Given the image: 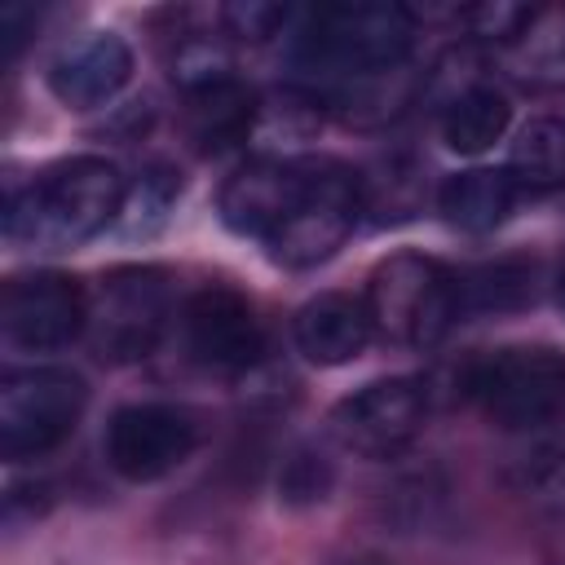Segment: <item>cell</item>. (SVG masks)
<instances>
[{"label": "cell", "mask_w": 565, "mask_h": 565, "mask_svg": "<svg viewBox=\"0 0 565 565\" xmlns=\"http://www.w3.org/2000/svg\"><path fill=\"white\" fill-rule=\"evenodd\" d=\"M556 300H561V309H565V269H561V278H556Z\"/></svg>", "instance_id": "obj_26"}, {"label": "cell", "mask_w": 565, "mask_h": 565, "mask_svg": "<svg viewBox=\"0 0 565 565\" xmlns=\"http://www.w3.org/2000/svg\"><path fill=\"white\" fill-rule=\"evenodd\" d=\"M88 406V384L66 366H18L0 380V455L9 463L57 450Z\"/></svg>", "instance_id": "obj_6"}, {"label": "cell", "mask_w": 565, "mask_h": 565, "mask_svg": "<svg viewBox=\"0 0 565 565\" xmlns=\"http://www.w3.org/2000/svg\"><path fill=\"white\" fill-rule=\"evenodd\" d=\"M291 340L313 366H344L375 340V322L366 296L353 291H318L291 318Z\"/></svg>", "instance_id": "obj_14"}, {"label": "cell", "mask_w": 565, "mask_h": 565, "mask_svg": "<svg viewBox=\"0 0 565 565\" xmlns=\"http://www.w3.org/2000/svg\"><path fill=\"white\" fill-rule=\"evenodd\" d=\"M362 177L349 163L335 159H309L305 172V190L291 203V212L282 216V225L265 238L269 256L287 269H309L322 265L327 256H335L344 247V238L353 234L358 216H362Z\"/></svg>", "instance_id": "obj_7"}, {"label": "cell", "mask_w": 565, "mask_h": 565, "mask_svg": "<svg viewBox=\"0 0 565 565\" xmlns=\"http://www.w3.org/2000/svg\"><path fill=\"white\" fill-rule=\"evenodd\" d=\"M199 419L185 406L172 402H132L119 406L106 424L102 437V455L110 463V472H119L124 481H159L168 472H177L194 450H199Z\"/></svg>", "instance_id": "obj_10"}, {"label": "cell", "mask_w": 565, "mask_h": 565, "mask_svg": "<svg viewBox=\"0 0 565 565\" xmlns=\"http://www.w3.org/2000/svg\"><path fill=\"white\" fill-rule=\"evenodd\" d=\"M256 119H260V97L238 75H216V79L185 88L181 128L199 154H221L247 141L256 132Z\"/></svg>", "instance_id": "obj_15"}, {"label": "cell", "mask_w": 565, "mask_h": 565, "mask_svg": "<svg viewBox=\"0 0 565 565\" xmlns=\"http://www.w3.org/2000/svg\"><path fill=\"white\" fill-rule=\"evenodd\" d=\"M177 190H181V181H177L168 168H150V172H146V177L124 194L119 225H124L128 234H150V230L168 216V207H172Z\"/></svg>", "instance_id": "obj_22"}, {"label": "cell", "mask_w": 565, "mask_h": 565, "mask_svg": "<svg viewBox=\"0 0 565 565\" xmlns=\"http://www.w3.org/2000/svg\"><path fill=\"white\" fill-rule=\"evenodd\" d=\"M508 49L521 79H565V9H534Z\"/></svg>", "instance_id": "obj_20"}, {"label": "cell", "mask_w": 565, "mask_h": 565, "mask_svg": "<svg viewBox=\"0 0 565 565\" xmlns=\"http://www.w3.org/2000/svg\"><path fill=\"white\" fill-rule=\"evenodd\" d=\"M362 296H366L375 335L402 349H433L463 318L459 274L419 252H397L380 260Z\"/></svg>", "instance_id": "obj_4"}, {"label": "cell", "mask_w": 565, "mask_h": 565, "mask_svg": "<svg viewBox=\"0 0 565 565\" xmlns=\"http://www.w3.org/2000/svg\"><path fill=\"white\" fill-rule=\"evenodd\" d=\"M516 494L530 503L539 521L565 530V446H543L525 455L516 468Z\"/></svg>", "instance_id": "obj_21"}, {"label": "cell", "mask_w": 565, "mask_h": 565, "mask_svg": "<svg viewBox=\"0 0 565 565\" xmlns=\"http://www.w3.org/2000/svg\"><path fill=\"white\" fill-rule=\"evenodd\" d=\"M415 49V18L393 0H340L305 13L296 62L340 84L393 75Z\"/></svg>", "instance_id": "obj_2"}, {"label": "cell", "mask_w": 565, "mask_h": 565, "mask_svg": "<svg viewBox=\"0 0 565 565\" xmlns=\"http://www.w3.org/2000/svg\"><path fill=\"white\" fill-rule=\"evenodd\" d=\"M305 172L309 159H291V154H256L243 168H234L216 194V212L221 221L243 234V238H269L282 216L291 212V203L305 190Z\"/></svg>", "instance_id": "obj_12"}, {"label": "cell", "mask_w": 565, "mask_h": 565, "mask_svg": "<svg viewBox=\"0 0 565 565\" xmlns=\"http://www.w3.org/2000/svg\"><path fill=\"white\" fill-rule=\"evenodd\" d=\"M516 194H521V185L508 177V168H468V172H455L441 181L437 207L455 230L486 234L508 221Z\"/></svg>", "instance_id": "obj_16"}, {"label": "cell", "mask_w": 565, "mask_h": 565, "mask_svg": "<svg viewBox=\"0 0 565 565\" xmlns=\"http://www.w3.org/2000/svg\"><path fill=\"white\" fill-rule=\"evenodd\" d=\"M181 340L194 366L212 375H243L265 353V327L234 287H199L181 305Z\"/></svg>", "instance_id": "obj_11"}, {"label": "cell", "mask_w": 565, "mask_h": 565, "mask_svg": "<svg viewBox=\"0 0 565 565\" xmlns=\"http://www.w3.org/2000/svg\"><path fill=\"white\" fill-rule=\"evenodd\" d=\"M508 177L521 190H561L565 185V119H530L512 150H508Z\"/></svg>", "instance_id": "obj_18"}, {"label": "cell", "mask_w": 565, "mask_h": 565, "mask_svg": "<svg viewBox=\"0 0 565 565\" xmlns=\"http://www.w3.org/2000/svg\"><path fill=\"white\" fill-rule=\"evenodd\" d=\"M534 260H494L459 278V305L463 313H499V309H521L534 300Z\"/></svg>", "instance_id": "obj_19"}, {"label": "cell", "mask_w": 565, "mask_h": 565, "mask_svg": "<svg viewBox=\"0 0 565 565\" xmlns=\"http://www.w3.org/2000/svg\"><path fill=\"white\" fill-rule=\"evenodd\" d=\"M177 313V287L163 265H115L88 291L84 340L102 362H141Z\"/></svg>", "instance_id": "obj_5"}, {"label": "cell", "mask_w": 565, "mask_h": 565, "mask_svg": "<svg viewBox=\"0 0 565 565\" xmlns=\"http://www.w3.org/2000/svg\"><path fill=\"white\" fill-rule=\"evenodd\" d=\"M132 79V49L115 31H88L49 62V93L66 110H97Z\"/></svg>", "instance_id": "obj_13"}, {"label": "cell", "mask_w": 565, "mask_h": 565, "mask_svg": "<svg viewBox=\"0 0 565 565\" xmlns=\"http://www.w3.org/2000/svg\"><path fill=\"white\" fill-rule=\"evenodd\" d=\"M331 481H335V472L318 450H296L282 463V499L287 503H318L331 490Z\"/></svg>", "instance_id": "obj_24"}, {"label": "cell", "mask_w": 565, "mask_h": 565, "mask_svg": "<svg viewBox=\"0 0 565 565\" xmlns=\"http://www.w3.org/2000/svg\"><path fill=\"white\" fill-rule=\"evenodd\" d=\"M424 419H428V384L415 375H388L340 397L331 406L327 428L335 446L349 455L393 459L424 433Z\"/></svg>", "instance_id": "obj_8"}, {"label": "cell", "mask_w": 565, "mask_h": 565, "mask_svg": "<svg viewBox=\"0 0 565 565\" xmlns=\"http://www.w3.org/2000/svg\"><path fill=\"white\" fill-rule=\"evenodd\" d=\"M512 124V106L494 84H477L455 106L441 110V141L455 154H481L490 150Z\"/></svg>", "instance_id": "obj_17"}, {"label": "cell", "mask_w": 565, "mask_h": 565, "mask_svg": "<svg viewBox=\"0 0 565 565\" xmlns=\"http://www.w3.org/2000/svg\"><path fill=\"white\" fill-rule=\"evenodd\" d=\"M128 181L102 154H75L40 177L4 203V243L22 252H66L102 234L124 212Z\"/></svg>", "instance_id": "obj_1"}, {"label": "cell", "mask_w": 565, "mask_h": 565, "mask_svg": "<svg viewBox=\"0 0 565 565\" xmlns=\"http://www.w3.org/2000/svg\"><path fill=\"white\" fill-rule=\"evenodd\" d=\"M291 18L287 4H269V0H234L221 9V26L234 35V40H269L278 35V26Z\"/></svg>", "instance_id": "obj_23"}, {"label": "cell", "mask_w": 565, "mask_h": 565, "mask_svg": "<svg viewBox=\"0 0 565 565\" xmlns=\"http://www.w3.org/2000/svg\"><path fill=\"white\" fill-rule=\"evenodd\" d=\"M88 327V291L57 269L18 274L0 291V340L18 353H53Z\"/></svg>", "instance_id": "obj_9"}, {"label": "cell", "mask_w": 565, "mask_h": 565, "mask_svg": "<svg viewBox=\"0 0 565 565\" xmlns=\"http://www.w3.org/2000/svg\"><path fill=\"white\" fill-rule=\"evenodd\" d=\"M459 393L508 433L543 428L565 415V353L556 344L490 349L463 362Z\"/></svg>", "instance_id": "obj_3"}, {"label": "cell", "mask_w": 565, "mask_h": 565, "mask_svg": "<svg viewBox=\"0 0 565 565\" xmlns=\"http://www.w3.org/2000/svg\"><path fill=\"white\" fill-rule=\"evenodd\" d=\"M534 9L525 4H477V9H463L459 18L472 26L477 40H494V44H512L521 35V26L530 22Z\"/></svg>", "instance_id": "obj_25"}]
</instances>
